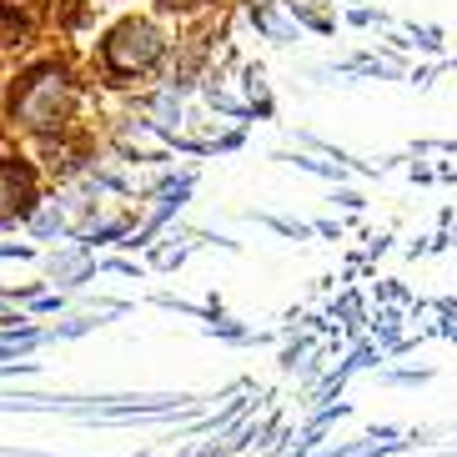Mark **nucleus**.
<instances>
[{"label":"nucleus","mask_w":457,"mask_h":457,"mask_svg":"<svg viewBox=\"0 0 457 457\" xmlns=\"http://www.w3.org/2000/svg\"><path fill=\"white\" fill-rule=\"evenodd\" d=\"M71 106H76V91H71V81L55 66L30 71L26 81L11 91V116L26 131H61L71 121Z\"/></svg>","instance_id":"f257e3e1"},{"label":"nucleus","mask_w":457,"mask_h":457,"mask_svg":"<svg viewBox=\"0 0 457 457\" xmlns=\"http://www.w3.org/2000/svg\"><path fill=\"white\" fill-rule=\"evenodd\" d=\"M166 41L162 30L151 26V21H121V26L106 36V66L121 71V76H136V71H151L162 61Z\"/></svg>","instance_id":"f03ea898"},{"label":"nucleus","mask_w":457,"mask_h":457,"mask_svg":"<svg viewBox=\"0 0 457 457\" xmlns=\"http://www.w3.org/2000/svg\"><path fill=\"white\" fill-rule=\"evenodd\" d=\"M30 202V176L15 162H0V221H15Z\"/></svg>","instance_id":"7ed1b4c3"},{"label":"nucleus","mask_w":457,"mask_h":457,"mask_svg":"<svg viewBox=\"0 0 457 457\" xmlns=\"http://www.w3.org/2000/svg\"><path fill=\"white\" fill-rule=\"evenodd\" d=\"M166 5H191V0H166Z\"/></svg>","instance_id":"39448f33"},{"label":"nucleus","mask_w":457,"mask_h":457,"mask_svg":"<svg viewBox=\"0 0 457 457\" xmlns=\"http://www.w3.org/2000/svg\"><path fill=\"white\" fill-rule=\"evenodd\" d=\"M21 41H26V15L15 11V5H0V51L21 46Z\"/></svg>","instance_id":"20e7f679"}]
</instances>
